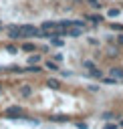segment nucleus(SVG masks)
<instances>
[{
  "instance_id": "nucleus-25",
  "label": "nucleus",
  "mask_w": 123,
  "mask_h": 129,
  "mask_svg": "<svg viewBox=\"0 0 123 129\" xmlns=\"http://www.w3.org/2000/svg\"><path fill=\"white\" fill-rule=\"evenodd\" d=\"M119 127H121V129H123V121H119Z\"/></svg>"
},
{
  "instance_id": "nucleus-16",
  "label": "nucleus",
  "mask_w": 123,
  "mask_h": 129,
  "mask_svg": "<svg viewBox=\"0 0 123 129\" xmlns=\"http://www.w3.org/2000/svg\"><path fill=\"white\" fill-rule=\"evenodd\" d=\"M28 73H40L42 71V67H38V64H28V69H26Z\"/></svg>"
},
{
  "instance_id": "nucleus-3",
  "label": "nucleus",
  "mask_w": 123,
  "mask_h": 129,
  "mask_svg": "<svg viewBox=\"0 0 123 129\" xmlns=\"http://www.w3.org/2000/svg\"><path fill=\"white\" fill-rule=\"evenodd\" d=\"M6 32H8V36L10 38H22V26L20 24H10L8 28H6Z\"/></svg>"
},
{
  "instance_id": "nucleus-13",
  "label": "nucleus",
  "mask_w": 123,
  "mask_h": 129,
  "mask_svg": "<svg viewBox=\"0 0 123 129\" xmlns=\"http://www.w3.org/2000/svg\"><path fill=\"white\" fill-rule=\"evenodd\" d=\"M50 121H54V123H67V121H69V117H65V115H60V117H58V115H56V117H50Z\"/></svg>"
},
{
  "instance_id": "nucleus-27",
  "label": "nucleus",
  "mask_w": 123,
  "mask_h": 129,
  "mask_svg": "<svg viewBox=\"0 0 123 129\" xmlns=\"http://www.w3.org/2000/svg\"><path fill=\"white\" fill-rule=\"evenodd\" d=\"M2 91H4V89H2V87H0V95H2Z\"/></svg>"
},
{
  "instance_id": "nucleus-8",
  "label": "nucleus",
  "mask_w": 123,
  "mask_h": 129,
  "mask_svg": "<svg viewBox=\"0 0 123 129\" xmlns=\"http://www.w3.org/2000/svg\"><path fill=\"white\" fill-rule=\"evenodd\" d=\"M44 85H46L48 89H58V87H60V81H58V79H52V77H50V79H46V81H44Z\"/></svg>"
},
{
  "instance_id": "nucleus-5",
  "label": "nucleus",
  "mask_w": 123,
  "mask_h": 129,
  "mask_svg": "<svg viewBox=\"0 0 123 129\" xmlns=\"http://www.w3.org/2000/svg\"><path fill=\"white\" fill-rule=\"evenodd\" d=\"M18 93H20V97H24V99H26V97H30V95H32V87H30V85H22V87L18 89Z\"/></svg>"
},
{
  "instance_id": "nucleus-26",
  "label": "nucleus",
  "mask_w": 123,
  "mask_h": 129,
  "mask_svg": "<svg viewBox=\"0 0 123 129\" xmlns=\"http://www.w3.org/2000/svg\"><path fill=\"white\" fill-rule=\"evenodd\" d=\"M4 69H6V67H0V73H2V71H4Z\"/></svg>"
},
{
  "instance_id": "nucleus-10",
  "label": "nucleus",
  "mask_w": 123,
  "mask_h": 129,
  "mask_svg": "<svg viewBox=\"0 0 123 129\" xmlns=\"http://www.w3.org/2000/svg\"><path fill=\"white\" fill-rule=\"evenodd\" d=\"M48 40H50L52 46H58V48H63V44H65V40H63V38H56V36H50Z\"/></svg>"
},
{
  "instance_id": "nucleus-19",
  "label": "nucleus",
  "mask_w": 123,
  "mask_h": 129,
  "mask_svg": "<svg viewBox=\"0 0 123 129\" xmlns=\"http://www.w3.org/2000/svg\"><path fill=\"white\" fill-rule=\"evenodd\" d=\"M8 69H10L12 73H16V75H20V73H24V71H26V69H20L18 64H14V67H8Z\"/></svg>"
},
{
  "instance_id": "nucleus-12",
  "label": "nucleus",
  "mask_w": 123,
  "mask_h": 129,
  "mask_svg": "<svg viewBox=\"0 0 123 129\" xmlns=\"http://www.w3.org/2000/svg\"><path fill=\"white\" fill-rule=\"evenodd\" d=\"M119 14H121L119 8H109V10H107V16H109V18H115V16H119Z\"/></svg>"
},
{
  "instance_id": "nucleus-1",
  "label": "nucleus",
  "mask_w": 123,
  "mask_h": 129,
  "mask_svg": "<svg viewBox=\"0 0 123 129\" xmlns=\"http://www.w3.org/2000/svg\"><path fill=\"white\" fill-rule=\"evenodd\" d=\"M4 117H6V119H22V117H24V107H20V105H10V107L4 111Z\"/></svg>"
},
{
  "instance_id": "nucleus-23",
  "label": "nucleus",
  "mask_w": 123,
  "mask_h": 129,
  "mask_svg": "<svg viewBox=\"0 0 123 129\" xmlns=\"http://www.w3.org/2000/svg\"><path fill=\"white\" fill-rule=\"evenodd\" d=\"M77 129H89V125H87L85 121H79V123H77Z\"/></svg>"
},
{
  "instance_id": "nucleus-17",
  "label": "nucleus",
  "mask_w": 123,
  "mask_h": 129,
  "mask_svg": "<svg viewBox=\"0 0 123 129\" xmlns=\"http://www.w3.org/2000/svg\"><path fill=\"white\" fill-rule=\"evenodd\" d=\"M6 52H8V54H16V52H18V48H16L14 44H8V46H6Z\"/></svg>"
},
{
  "instance_id": "nucleus-6",
  "label": "nucleus",
  "mask_w": 123,
  "mask_h": 129,
  "mask_svg": "<svg viewBox=\"0 0 123 129\" xmlns=\"http://www.w3.org/2000/svg\"><path fill=\"white\" fill-rule=\"evenodd\" d=\"M85 20H89L91 24H101V22H103V18H101L99 14H87V16H85Z\"/></svg>"
},
{
  "instance_id": "nucleus-2",
  "label": "nucleus",
  "mask_w": 123,
  "mask_h": 129,
  "mask_svg": "<svg viewBox=\"0 0 123 129\" xmlns=\"http://www.w3.org/2000/svg\"><path fill=\"white\" fill-rule=\"evenodd\" d=\"M28 36H40V30H38L36 26L22 24V38H28Z\"/></svg>"
},
{
  "instance_id": "nucleus-14",
  "label": "nucleus",
  "mask_w": 123,
  "mask_h": 129,
  "mask_svg": "<svg viewBox=\"0 0 123 129\" xmlns=\"http://www.w3.org/2000/svg\"><path fill=\"white\" fill-rule=\"evenodd\" d=\"M109 28L111 30H117V32H123V24H119V22H111Z\"/></svg>"
},
{
  "instance_id": "nucleus-24",
  "label": "nucleus",
  "mask_w": 123,
  "mask_h": 129,
  "mask_svg": "<svg viewBox=\"0 0 123 129\" xmlns=\"http://www.w3.org/2000/svg\"><path fill=\"white\" fill-rule=\"evenodd\" d=\"M115 40H117V44H119V46H123V32H119Z\"/></svg>"
},
{
  "instance_id": "nucleus-21",
  "label": "nucleus",
  "mask_w": 123,
  "mask_h": 129,
  "mask_svg": "<svg viewBox=\"0 0 123 129\" xmlns=\"http://www.w3.org/2000/svg\"><path fill=\"white\" fill-rule=\"evenodd\" d=\"M115 117H117V115L111 113V111H105V113H103V119H107V121H109V119H115Z\"/></svg>"
},
{
  "instance_id": "nucleus-7",
  "label": "nucleus",
  "mask_w": 123,
  "mask_h": 129,
  "mask_svg": "<svg viewBox=\"0 0 123 129\" xmlns=\"http://www.w3.org/2000/svg\"><path fill=\"white\" fill-rule=\"evenodd\" d=\"M89 77H91V79H103V77H105V73H103L101 69H97V67H95V69H91V71H89Z\"/></svg>"
},
{
  "instance_id": "nucleus-18",
  "label": "nucleus",
  "mask_w": 123,
  "mask_h": 129,
  "mask_svg": "<svg viewBox=\"0 0 123 129\" xmlns=\"http://www.w3.org/2000/svg\"><path fill=\"white\" fill-rule=\"evenodd\" d=\"M83 67H85L87 71H91V69H95V62H93V60H83Z\"/></svg>"
},
{
  "instance_id": "nucleus-28",
  "label": "nucleus",
  "mask_w": 123,
  "mask_h": 129,
  "mask_svg": "<svg viewBox=\"0 0 123 129\" xmlns=\"http://www.w3.org/2000/svg\"><path fill=\"white\" fill-rule=\"evenodd\" d=\"M0 28H2V22H0Z\"/></svg>"
},
{
  "instance_id": "nucleus-11",
  "label": "nucleus",
  "mask_w": 123,
  "mask_h": 129,
  "mask_svg": "<svg viewBox=\"0 0 123 129\" xmlns=\"http://www.w3.org/2000/svg\"><path fill=\"white\" fill-rule=\"evenodd\" d=\"M36 62H40V54H30L26 58V64H36Z\"/></svg>"
},
{
  "instance_id": "nucleus-15",
  "label": "nucleus",
  "mask_w": 123,
  "mask_h": 129,
  "mask_svg": "<svg viewBox=\"0 0 123 129\" xmlns=\"http://www.w3.org/2000/svg\"><path fill=\"white\" fill-rule=\"evenodd\" d=\"M52 60H54V62H63V60H65V54H63V52H54V54H52Z\"/></svg>"
},
{
  "instance_id": "nucleus-4",
  "label": "nucleus",
  "mask_w": 123,
  "mask_h": 129,
  "mask_svg": "<svg viewBox=\"0 0 123 129\" xmlns=\"http://www.w3.org/2000/svg\"><path fill=\"white\" fill-rule=\"evenodd\" d=\"M44 69H46V71H52V73H58V71H60L58 62H54L52 58H46V60H44Z\"/></svg>"
},
{
  "instance_id": "nucleus-20",
  "label": "nucleus",
  "mask_w": 123,
  "mask_h": 129,
  "mask_svg": "<svg viewBox=\"0 0 123 129\" xmlns=\"http://www.w3.org/2000/svg\"><path fill=\"white\" fill-rule=\"evenodd\" d=\"M103 129H121V127H119V123H109V121H107Z\"/></svg>"
},
{
  "instance_id": "nucleus-22",
  "label": "nucleus",
  "mask_w": 123,
  "mask_h": 129,
  "mask_svg": "<svg viewBox=\"0 0 123 129\" xmlns=\"http://www.w3.org/2000/svg\"><path fill=\"white\" fill-rule=\"evenodd\" d=\"M87 2H89V4H91V6L95 8V10H99V8H101V4H99V0H87Z\"/></svg>"
},
{
  "instance_id": "nucleus-9",
  "label": "nucleus",
  "mask_w": 123,
  "mask_h": 129,
  "mask_svg": "<svg viewBox=\"0 0 123 129\" xmlns=\"http://www.w3.org/2000/svg\"><path fill=\"white\" fill-rule=\"evenodd\" d=\"M20 48H22L24 52H34V50H36V44H34V42H24Z\"/></svg>"
}]
</instances>
